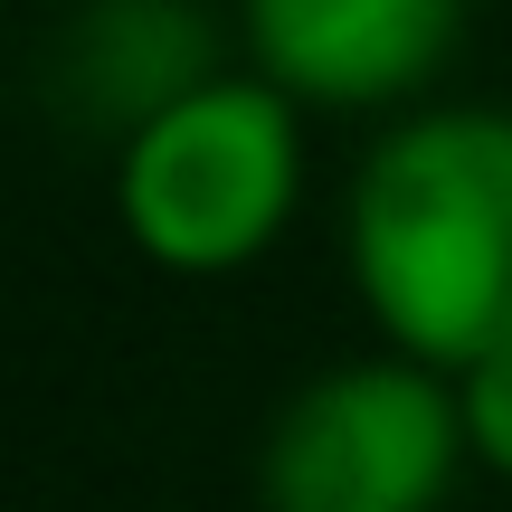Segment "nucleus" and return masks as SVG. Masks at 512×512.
Here are the masks:
<instances>
[{
	"mask_svg": "<svg viewBox=\"0 0 512 512\" xmlns=\"http://www.w3.org/2000/svg\"><path fill=\"white\" fill-rule=\"evenodd\" d=\"M247 67L304 114H380L427 95L465 38V0H238Z\"/></svg>",
	"mask_w": 512,
	"mask_h": 512,
	"instance_id": "nucleus-4",
	"label": "nucleus"
},
{
	"mask_svg": "<svg viewBox=\"0 0 512 512\" xmlns=\"http://www.w3.org/2000/svg\"><path fill=\"white\" fill-rule=\"evenodd\" d=\"M304 200V105L256 67L209 76L114 143V219L162 275H238L285 238Z\"/></svg>",
	"mask_w": 512,
	"mask_h": 512,
	"instance_id": "nucleus-2",
	"label": "nucleus"
},
{
	"mask_svg": "<svg viewBox=\"0 0 512 512\" xmlns=\"http://www.w3.org/2000/svg\"><path fill=\"white\" fill-rule=\"evenodd\" d=\"M351 285L380 342L465 380L512 351V114L418 105L351 171Z\"/></svg>",
	"mask_w": 512,
	"mask_h": 512,
	"instance_id": "nucleus-1",
	"label": "nucleus"
},
{
	"mask_svg": "<svg viewBox=\"0 0 512 512\" xmlns=\"http://www.w3.org/2000/svg\"><path fill=\"white\" fill-rule=\"evenodd\" d=\"M465 408L446 370L399 351L313 370L256 446L266 512H437L465 475Z\"/></svg>",
	"mask_w": 512,
	"mask_h": 512,
	"instance_id": "nucleus-3",
	"label": "nucleus"
},
{
	"mask_svg": "<svg viewBox=\"0 0 512 512\" xmlns=\"http://www.w3.org/2000/svg\"><path fill=\"white\" fill-rule=\"evenodd\" d=\"M456 408H465V446H475V465L512 484V351H494V361L465 370Z\"/></svg>",
	"mask_w": 512,
	"mask_h": 512,
	"instance_id": "nucleus-6",
	"label": "nucleus"
},
{
	"mask_svg": "<svg viewBox=\"0 0 512 512\" xmlns=\"http://www.w3.org/2000/svg\"><path fill=\"white\" fill-rule=\"evenodd\" d=\"M48 76L67 95V114H95L124 143L228 67H219V29H209L200 0H86L57 38Z\"/></svg>",
	"mask_w": 512,
	"mask_h": 512,
	"instance_id": "nucleus-5",
	"label": "nucleus"
}]
</instances>
